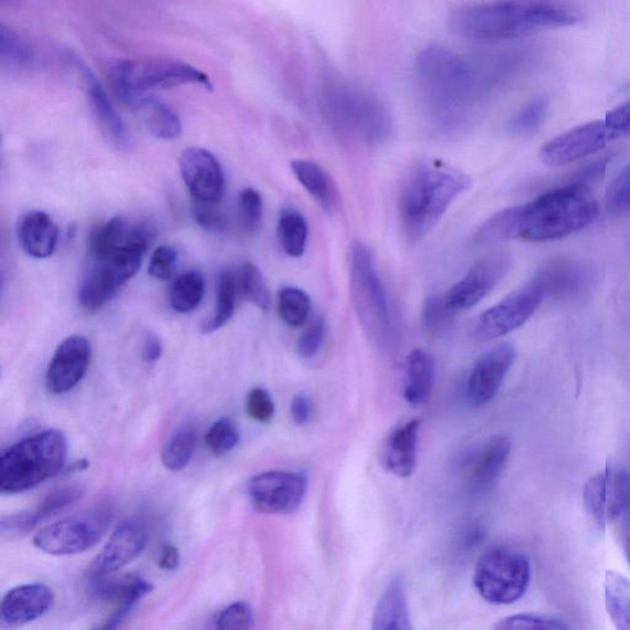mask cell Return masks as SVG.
I'll return each instance as SVG.
<instances>
[{
  "instance_id": "cell-1",
  "label": "cell",
  "mask_w": 630,
  "mask_h": 630,
  "mask_svg": "<svg viewBox=\"0 0 630 630\" xmlns=\"http://www.w3.org/2000/svg\"><path fill=\"white\" fill-rule=\"evenodd\" d=\"M526 63V54L521 51L462 56L432 45L418 54L414 80L430 114L441 123L451 124L514 81Z\"/></svg>"
},
{
  "instance_id": "cell-2",
  "label": "cell",
  "mask_w": 630,
  "mask_h": 630,
  "mask_svg": "<svg viewBox=\"0 0 630 630\" xmlns=\"http://www.w3.org/2000/svg\"><path fill=\"white\" fill-rule=\"evenodd\" d=\"M599 214V203L582 181L540 195L534 201L500 211L475 233L477 244L523 239L557 241L589 227Z\"/></svg>"
},
{
  "instance_id": "cell-3",
  "label": "cell",
  "mask_w": 630,
  "mask_h": 630,
  "mask_svg": "<svg viewBox=\"0 0 630 630\" xmlns=\"http://www.w3.org/2000/svg\"><path fill=\"white\" fill-rule=\"evenodd\" d=\"M580 20L579 8L569 0H493L455 9L449 27L465 40L500 42L571 27Z\"/></svg>"
},
{
  "instance_id": "cell-4",
  "label": "cell",
  "mask_w": 630,
  "mask_h": 630,
  "mask_svg": "<svg viewBox=\"0 0 630 630\" xmlns=\"http://www.w3.org/2000/svg\"><path fill=\"white\" fill-rule=\"evenodd\" d=\"M471 185L466 174L441 161H420L412 167L399 192L400 221L409 241L426 238Z\"/></svg>"
},
{
  "instance_id": "cell-5",
  "label": "cell",
  "mask_w": 630,
  "mask_h": 630,
  "mask_svg": "<svg viewBox=\"0 0 630 630\" xmlns=\"http://www.w3.org/2000/svg\"><path fill=\"white\" fill-rule=\"evenodd\" d=\"M319 104L335 135L349 143L378 146L392 133V117L377 96L334 75L322 81Z\"/></svg>"
},
{
  "instance_id": "cell-6",
  "label": "cell",
  "mask_w": 630,
  "mask_h": 630,
  "mask_svg": "<svg viewBox=\"0 0 630 630\" xmlns=\"http://www.w3.org/2000/svg\"><path fill=\"white\" fill-rule=\"evenodd\" d=\"M69 443L60 430H48L18 442L0 459V492L30 491L59 474L66 463Z\"/></svg>"
},
{
  "instance_id": "cell-7",
  "label": "cell",
  "mask_w": 630,
  "mask_h": 630,
  "mask_svg": "<svg viewBox=\"0 0 630 630\" xmlns=\"http://www.w3.org/2000/svg\"><path fill=\"white\" fill-rule=\"evenodd\" d=\"M350 293L358 322L378 345L393 338V319L389 301L379 277L371 250L360 241L351 245Z\"/></svg>"
},
{
  "instance_id": "cell-8",
  "label": "cell",
  "mask_w": 630,
  "mask_h": 630,
  "mask_svg": "<svg viewBox=\"0 0 630 630\" xmlns=\"http://www.w3.org/2000/svg\"><path fill=\"white\" fill-rule=\"evenodd\" d=\"M114 517L113 500L99 498L82 512L39 529L34 536V545L51 556L83 553L103 539Z\"/></svg>"
},
{
  "instance_id": "cell-9",
  "label": "cell",
  "mask_w": 630,
  "mask_h": 630,
  "mask_svg": "<svg viewBox=\"0 0 630 630\" xmlns=\"http://www.w3.org/2000/svg\"><path fill=\"white\" fill-rule=\"evenodd\" d=\"M529 580V561L524 554L502 547L483 554L473 578L476 591L493 605L515 603L526 594Z\"/></svg>"
},
{
  "instance_id": "cell-10",
  "label": "cell",
  "mask_w": 630,
  "mask_h": 630,
  "mask_svg": "<svg viewBox=\"0 0 630 630\" xmlns=\"http://www.w3.org/2000/svg\"><path fill=\"white\" fill-rule=\"evenodd\" d=\"M545 298V292L532 276L526 285L477 318L473 330L474 339L482 343L491 342L517 330L535 314Z\"/></svg>"
},
{
  "instance_id": "cell-11",
  "label": "cell",
  "mask_w": 630,
  "mask_h": 630,
  "mask_svg": "<svg viewBox=\"0 0 630 630\" xmlns=\"http://www.w3.org/2000/svg\"><path fill=\"white\" fill-rule=\"evenodd\" d=\"M129 85L135 96L136 107L156 90H171L176 86L195 84L212 91L213 86L203 72L176 60H149L145 62L128 61Z\"/></svg>"
},
{
  "instance_id": "cell-12",
  "label": "cell",
  "mask_w": 630,
  "mask_h": 630,
  "mask_svg": "<svg viewBox=\"0 0 630 630\" xmlns=\"http://www.w3.org/2000/svg\"><path fill=\"white\" fill-rule=\"evenodd\" d=\"M307 476L288 471H269L249 482L248 493L258 512L270 515L295 513L306 497Z\"/></svg>"
},
{
  "instance_id": "cell-13",
  "label": "cell",
  "mask_w": 630,
  "mask_h": 630,
  "mask_svg": "<svg viewBox=\"0 0 630 630\" xmlns=\"http://www.w3.org/2000/svg\"><path fill=\"white\" fill-rule=\"evenodd\" d=\"M512 258L500 252L486 255L466 271V274L443 295L455 314L471 309L482 302L507 275Z\"/></svg>"
},
{
  "instance_id": "cell-14",
  "label": "cell",
  "mask_w": 630,
  "mask_h": 630,
  "mask_svg": "<svg viewBox=\"0 0 630 630\" xmlns=\"http://www.w3.org/2000/svg\"><path fill=\"white\" fill-rule=\"evenodd\" d=\"M610 140L605 122L584 124L548 140L540 149V160L549 168L569 166L602 150Z\"/></svg>"
},
{
  "instance_id": "cell-15",
  "label": "cell",
  "mask_w": 630,
  "mask_h": 630,
  "mask_svg": "<svg viewBox=\"0 0 630 630\" xmlns=\"http://www.w3.org/2000/svg\"><path fill=\"white\" fill-rule=\"evenodd\" d=\"M179 168L192 201H222L224 193L223 171L219 160L211 151L198 147L185 149L179 160Z\"/></svg>"
},
{
  "instance_id": "cell-16",
  "label": "cell",
  "mask_w": 630,
  "mask_h": 630,
  "mask_svg": "<svg viewBox=\"0 0 630 630\" xmlns=\"http://www.w3.org/2000/svg\"><path fill=\"white\" fill-rule=\"evenodd\" d=\"M515 360V347L508 343L498 344L477 358L466 386L471 406L483 407L497 395Z\"/></svg>"
},
{
  "instance_id": "cell-17",
  "label": "cell",
  "mask_w": 630,
  "mask_h": 630,
  "mask_svg": "<svg viewBox=\"0 0 630 630\" xmlns=\"http://www.w3.org/2000/svg\"><path fill=\"white\" fill-rule=\"evenodd\" d=\"M92 347L83 335L64 339L48 368L46 387L52 395H64L77 386L88 372Z\"/></svg>"
},
{
  "instance_id": "cell-18",
  "label": "cell",
  "mask_w": 630,
  "mask_h": 630,
  "mask_svg": "<svg viewBox=\"0 0 630 630\" xmlns=\"http://www.w3.org/2000/svg\"><path fill=\"white\" fill-rule=\"evenodd\" d=\"M546 298L569 300L588 291L595 280L589 264L567 256L553 258L534 275Z\"/></svg>"
},
{
  "instance_id": "cell-19",
  "label": "cell",
  "mask_w": 630,
  "mask_h": 630,
  "mask_svg": "<svg viewBox=\"0 0 630 630\" xmlns=\"http://www.w3.org/2000/svg\"><path fill=\"white\" fill-rule=\"evenodd\" d=\"M147 540L146 526L139 519L124 521L91 565V577H104L122 570L144 552Z\"/></svg>"
},
{
  "instance_id": "cell-20",
  "label": "cell",
  "mask_w": 630,
  "mask_h": 630,
  "mask_svg": "<svg viewBox=\"0 0 630 630\" xmlns=\"http://www.w3.org/2000/svg\"><path fill=\"white\" fill-rule=\"evenodd\" d=\"M93 590L97 599L115 605L114 613L108 617L101 628L113 629L122 624L132 613L136 605L154 590V586L136 574L123 578L95 577Z\"/></svg>"
},
{
  "instance_id": "cell-21",
  "label": "cell",
  "mask_w": 630,
  "mask_h": 630,
  "mask_svg": "<svg viewBox=\"0 0 630 630\" xmlns=\"http://www.w3.org/2000/svg\"><path fill=\"white\" fill-rule=\"evenodd\" d=\"M54 603V595L43 584L21 585L10 590L0 607V621L10 628L25 626L46 615Z\"/></svg>"
},
{
  "instance_id": "cell-22",
  "label": "cell",
  "mask_w": 630,
  "mask_h": 630,
  "mask_svg": "<svg viewBox=\"0 0 630 630\" xmlns=\"http://www.w3.org/2000/svg\"><path fill=\"white\" fill-rule=\"evenodd\" d=\"M82 77L92 113L107 143H111L117 149H127L129 146L127 127L113 101L108 97L103 85L97 82L92 71L83 69Z\"/></svg>"
},
{
  "instance_id": "cell-23",
  "label": "cell",
  "mask_w": 630,
  "mask_h": 630,
  "mask_svg": "<svg viewBox=\"0 0 630 630\" xmlns=\"http://www.w3.org/2000/svg\"><path fill=\"white\" fill-rule=\"evenodd\" d=\"M83 495V489L80 486H67L52 492L42 502L29 512L3 516L0 519V529L3 535L23 536L29 534L38 525L54 515H57L62 510L67 508Z\"/></svg>"
},
{
  "instance_id": "cell-24",
  "label": "cell",
  "mask_w": 630,
  "mask_h": 630,
  "mask_svg": "<svg viewBox=\"0 0 630 630\" xmlns=\"http://www.w3.org/2000/svg\"><path fill=\"white\" fill-rule=\"evenodd\" d=\"M421 421L412 419L389 433L382 462L386 470L398 477H408L416 471Z\"/></svg>"
},
{
  "instance_id": "cell-25",
  "label": "cell",
  "mask_w": 630,
  "mask_h": 630,
  "mask_svg": "<svg viewBox=\"0 0 630 630\" xmlns=\"http://www.w3.org/2000/svg\"><path fill=\"white\" fill-rule=\"evenodd\" d=\"M18 238L24 252L34 259L50 258L59 242V228L43 211H31L21 219Z\"/></svg>"
},
{
  "instance_id": "cell-26",
  "label": "cell",
  "mask_w": 630,
  "mask_h": 630,
  "mask_svg": "<svg viewBox=\"0 0 630 630\" xmlns=\"http://www.w3.org/2000/svg\"><path fill=\"white\" fill-rule=\"evenodd\" d=\"M512 452V441L495 434L483 444L473 459L470 482L475 491H484L502 474Z\"/></svg>"
},
{
  "instance_id": "cell-27",
  "label": "cell",
  "mask_w": 630,
  "mask_h": 630,
  "mask_svg": "<svg viewBox=\"0 0 630 630\" xmlns=\"http://www.w3.org/2000/svg\"><path fill=\"white\" fill-rule=\"evenodd\" d=\"M291 169L293 176L325 212L334 213L339 209V190L329 174L318 162L296 159L291 161Z\"/></svg>"
},
{
  "instance_id": "cell-28",
  "label": "cell",
  "mask_w": 630,
  "mask_h": 630,
  "mask_svg": "<svg viewBox=\"0 0 630 630\" xmlns=\"http://www.w3.org/2000/svg\"><path fill=\"white\" fill-rule=\"evenodd\" d=\"M375 630L412 629L405 582L396 578L387 585L375 608Z\"/></svg>"
},
{
  "instance_id": "cell-29",
  "label": "cell",
  "mask_w": 630,
  "mask_h": 630,
  "mask_svg": "<svg viewBox=\"0 0 630 630\" xmlns=\"http://www.w3.org/2000/svg\"><path fill=\"white\" fill-rule=\"evenodd\" d=\"M123 285L124 282L106 262H94L80 287L81 307L91 313L101 311Z\"/></svg>"
},
{
  "instance_id": "cell-30",
  "label": "cell",
  "mask_w": 630,
  "mask_h": 630,
  "mask_svg": "<svg viewBox=\"0 0 630 630\" xmlns=\"http://www.w3.org/2000/svg\"><path fill=\"white\" fill-rule=\"evenodd\" d=\"M434 381V361L422 349H416L408 356V381L405 398L412 407L426 405L430 398Z\"/></svg>"
},
{
  "instance_id": "cell-31",
  "label": "cell",
  "mask_w": 630,
  "mask_h": 630,
  "mask_svg": "<svg viewBox=\"0 0 630 630\" xmlns=\"http://www.w3.org/2000/svg\"><path fill=\"white\" fill-rule=\"evenodd\" d=\"M603 474L608 523L622 521L630 514V473L621 463L610 460Z\"/></svg>"
},
{
  "instance_id": "cell-32",
  "label": "cell",
  "mask_w": 630,
  "mask_h": 630,
  "mask_svg": "<svg viewBox=\"0 0 630 630\" xmlns=\"http://www.w3.org/2000/svg\"><path fill=\"white\" fill-rule=\"evenodd\" d=\"M149 134L161 140H174L180 137L182 125L179 115L172 108L148 95L136 111Z\"/></svg>"
},
{
  "instance_id": "cell-33",
  "label": "cell",
  "mask_w": 630,
  "mask_h": 630,
  "mask_svg": "<svg viewBox=\"0 0 630 630\" xmlns=\"http://www.w3.org/2000/svg\"><path fill=\"white\" fill-rule=\"evenodd\" d=\"M0 62L9 74L24 75L34 69L35 53L14 29L0 28Z\"/></svg>"
},
{
  "instance_id": "cell-34",
  "label": "cell",
  "mask_w": 630,
  "mask_h": 630,
  "mask_svg": "<svg viewBox=\"0 0 630 630\" xmlns=\"http://www.w3.org/2000/svg\"><path fill=\"white\" fill-rule=\"evenodd\" d=\"M605 603L608 617L619 630H630V581L613 570L605 578Z\"/></svg>"
},
{
  "instance_id": "cell-35",
  "label": "cell",
  "mask_w": 630,
  "mask_h": 630,
  "mask_svg": "<svg viewBox=\"0 0 630 630\" xmlns=\"http://www.w3.org/2000/svg\"><path fill=\"white\" fill-rule=\"evenodd\" d=\"M129 225L122 219L97 224L91 233L88 250L94 262H104L128 241Z\"/></svg>"
},
{
  "instance_id": "cell-36",
  "label": "cell",
  "mask_w": 630,
  "mask_h": 630,
  "mask_svg": "<svg viewBox=\"0 0 630 630\" xmlns=\"http://www.w3.org/2000/svg\"><path fill=\"white\" fill-rule=\"evenodd\" d=\"M584 507L594 540L603 538L607 518V500L603 471L596 473L584 487Z\"/></svg>"
},
{
  "instance_id": "cell-37",
  "label": "cell",
  "mask_w": 630,
  "mask_h": 630,
  "mask_svg": "<svg viewBox=\"0 0 630 630\" xmlns=\"http://www.w3.org/2000/svg\"><path fill=\"white\" fill-rule=\"evenodd\" d=\"M198 432L192 426H182L170 434L161 450V462L171 472H180L191 462L197 450Z\"/></svg>"
},
{
  "instance_id": "cell-38",
  "label": "cell",
  "mask_w": 630,
  "mask_h": 630,
  "mask_svg": "<svg viewBox=\"0 0 630 630\" xmlns=\"http://www.w3.org/2000/svg\"><path fill=\"white\" fill-rule=\"evenodd\" d=\"M277 238L284 252L292 258H300L306 250L308 224L296 210H282L277 223Z\"/></svg>"
},
{
  "instance_id": "cell-39",
  "label": "cell",
  "mask_w": 630,
  "mask_h": 630,
  "mask_svg": "<svg viewBox=\"0 0 630 630\" xmlns=\"http://www.w3.org/2000/svg\"><path fill=\"white\" fill-rule=\"evenodd\" d=\"M237 281L230 270L223 271L217 287V303L211 318L201 325L203 334H212L220 330L233 317L235 309Z\"/></svg>"
},
{
  "instance_id": "cell-40",
  "label": "cell",
  "mask_w": 630,
  "mask_h": 630,
  "mask_svg": "<svg viewBox=\"0 0 630 630\" xmlns=\"http://www.w3.org/2000/svg\"><path fill=\"white\" fill-rule=\"evenodd\" d=\"M204 280L198 271L180 275L171 285L170 306L178 313H189L199 307L203 298Z\"/></svg>"
},
{
  "instance_id": "cell-41",
  "label": "cell",
  "mask_w": 630,
  "mask_h": 630,
  "mask_svg": "<svg viewBox=\"0 0 630 630\" xmlns=\"http://www.w3.org/2000/svg\"><path fill=\"white\" fill-rule=\"evenodd\" d=\"M279 314L291 328H300L307 322L311 313V298L297 287H284L279 292Z\"/></svg>"
},
{
  "instance_id": "cell-42",
  "label": "cell",
  "mask_w": 630,
  "mask_h": 630,
  "mask_svg": "<svg viewBox=\"0 0 630 630\" xmlns=\"http://www.w3.org/2000/svg\"><path fill=\"white\" fill-rule=\"evenodd\" d=\"M549 111L547 97L538 96L527 103L508 123V132L517 136H526L537 132L545 123Z\"/></svg>"
},
{
  "instance_id": "cell-43",
  "label": "cell",
  "mask_w": 630,
  "mask_h": 630,
  "mask_svg": "<svg viewBox=\"0 0 630 630\" xmlns=\"http://www.w3.org/2000/svg\"><path fill=\"white\" fill-rule=\"evenodd\" d=\"M239 286L245 298L260 309L267 311L271 303L270 292L265 277L260 269L253 263L246 262L239 275Z\"/></svg>"
},
{
  "instance_id": "cell-44",
  "label": "cell",
  "mask_w": 630,
  "mask_h": 630,
  "mask_svg": "<svg viewBox=\"0 0 630 630\" xmlns=\"http://www.w3.org/2000/svg\"><path fill=\"white\" fill-rule=\"evenodd\" d=\"M238 217L244 232L253 234L263 223L264 203L262 195L253 188H245L238 197Z\"/></svg>"
},
{
  "instance_id": "cell-45",
  "label": "cell",
  "mask_w": 630,
  "mask_h": 630,
  "mask_svg": "<svg viewBox=\"0 0 630 630\" xmlns=\"http://www.w3.org/2000/svg\"><path fill=\"white\" fill-rule=\"evenodd\" d=\"M495 628L500 630H567L569 629V626L557 617L538 613H523L502 619Z\"/></svg>"
},
{
  "instance_id": "cell-46",
  "label": "cell",
  "mask_w": 630,
  "mask_h": 630,
  "mask_svg": "<svg viewBox=\"0 0 630 630\" xmlns=\"http://www.w3.org/2000/svg\"><path fill=\"white\" fill-rule=\"evenodd\" d=\"M239 440H241V433L231 418L217 420L206 434V444L216 455L232 451L237 448Z\"/></svg>"
},
{
  "instance_id": "cell-47",
  "label": "cell",
  "mask_w": 630,
  "mask_h": 630,
  "mask_svg": "<svg viewBox=\"0 0 630 630\" xmlns=\"http://www.w3.org/2000/svg\"><path fill=\"white\" fill-rule=\"evenodd\" d=\"M454 315L443 296H431L423 304L422 323L429 333L439 334L449 327Z\"/></svg>"
},
{
  "instance_id": "cell-48",
  "label": "cell",
  "mask_w": 630,
  "mask_h": 630,
  "mask_svg": "<svg viewBox=\"0 0 630 630\" xmlns=\"http://www.w3.org/2000/svg\"><path fill=\"white\" fill-rule=\"evenodd\" d=\"M606 204L607 209L613 213L630 212V166L619 172L608 185Z\"/></svg>"
},
{
  "instance_id": "cell-49",
  "label": "cell",
  "mask_w": 630,
  "mask_h": 630,
  "mask_svg": "<svg viewBox=\"0 0 630 630\" xmlns=\"http://www.w3.org/2000/svg\"><path fill=\"white\" fill-rule=\"evenodd\" d=\"M192 214L206 231L223 232L227 228L225 216L221 202L192 201Z\"/></svg>"
},
{
  "instance_id": "cell-50",
  "label": "cell",
  "mask_w": 630,
  "mask_h": 630,
  "mask_svg": "<svg viewBox=\"0 0 630 630\" xmlns=\"http://www.w3.org/2000/svg\"><path fill=\"white\" fill-rule=\"evenodd\" d=\"M177 250L169 245H161L151 254L148 266V274L159 281L171 279L177 267Z\"/></svg>"
},
{
  "instance_id": "cell-51",
  "label": "cell",
  "mask_w": 630,
  "mask_h": 630,
  "mask_svg": "<svg viewBox=\"0 0 630 630\" xmlns=\"http://www.w3.org/2000/svg\"><path fill=\"white\" fill-rule=\"evenodd\" d=\"M246 414L258 422H269L275 416V405L273 398L264 388L250 390L246 398Z\"/></svg>"
},
{
  "instance_id": "cell-52",
  "label": "cell",
  "mask_w": 630,
  "mask_h": 630,
  "mask_svg": "<svg viewBox=\"0 0 630 630\" xmlns=\"http://www.w3.org/2000/svg\"><path fill=\"white\" fill-rule=\"evenodd\" d=\"M253 611L245 602H235L228 606L217 619V628L228 629H249L253 627Z\"/></svg>"
},
{
  "instance_id": "cell-53",
  "label": "cell",
  "mask_w": 630,
  "mask_h": 630,
  "mask_svg": "<svg viewBox=\"0 0 630 630\" xmlns=\"http://www.w3.org/2000/svg\"><path fill=\"white\" fill-rule=\"evenodd\" d=\"M325 334L323 318H315L302 333L297 343V351L303 358H312L318 354Z\"/></svg>"
},
{
  "instance_id": "cell-54",
  "label": "cell",
  "mask_w": 630,
  "mask_h": 630,
  "mask_svg": "<svg viewBox=\"0 0 630 630\" xmlns=\"http://www.w3.org/2000/svg\"><path fill=\"white\" fill-rule=\"evenodd\" d=\"M605 123L612 139L630 137V101L608 113Z\"/></svg>"
},
{
  "instance_id": "cell-55",
  "label": "cell",
  "mask_w": 630,
  "mask_h": 630,
  "mask_svg": "<svg viewBox=\"0 0 630 630\" xmlns=\"http://www.w3.org/2000/svg\"><path fill=\"white\" fill-rule=\"evenodd\" d=\"M162 355V344L155 333H146L143 346H140V356L144 363L150 365L156 364Z\"/></svg>"
},
{
  "instance_id": "cell-56",
  "label": "cell",
  "mask_w": 630,
  "mask_h": 630,
  "mask_svg": "<svg viewBox=\"0 0 630 630\" xmlns=\"http://www.w3.org/2000/svg\"><path fill=\"white\" fill-rule=\"evenodd\" d=\"M291 416L297 426H303L311 417V401L306 396L298 395L292 399Z\"/></svg>"
},
{
  "instance_id": "cell-57",
  "label": "cell",
  "mask_w": 630,
  "mask_h": 630,
  "mask_svg": "<svg viewBox=\"0 0 630 630\" xmlns=\"http://www.w3.org/2000/svg\"><path fill=\"white\" fill-rule=\"evenodd\" d=\"M180 564V550L172 545L162 547L159 557V567L162 570H176Z\"/></svg>"
},
{
  "instance_id": "cell-58",
  "label": "cell",
  "mask_w": 630,
  "mask_h": 630,
  "mask_svg": "<svg viewBox=\"0 0 630 630\" xmlns=\"http://www.w3.org/2000/svg\"><path fill=\"white\" fill-rule=\"evenodd\" d=\"M623 546L630 565V514L623 519Z\"/></svg>"
}]
</instances>
